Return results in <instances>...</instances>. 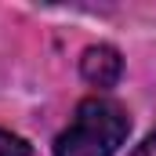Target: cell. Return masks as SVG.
I'll return each mask as SVG.
<instances>
[{
    "instance_id": "6da1fadb",
    "label": "cell",
    "mask_w": 156,
    "mask_h": 156,
    "mask_svg": "<svg viewBox=\"0 0 156 156\" xmlns=\"http://www.w3.org/2000/svg\"><path fill=\"white\" fill-rule=\"evenodd\" d=\"M131 134V116L113 98H83L73 123L58 134L55 156H116Z\"/></svg>"
},
{
    "instance_id": "7a4b0ae2",
    "label": "cell",
    "mask_w": 156,
    "mask_h": 156,
    "mask_svg": "<svg viewBox=\"0 0 156 156\" xmlns=\"http://www.w3.org/2000/svg\"><path fill=\"white\" fill-rule=\"evenodd\" d=\"M80 73L87 83H94V87H113L123 73V58H120L116 47H109V44H98V47H87L83 51V58H80Z\"/></svg>"
},
{
    "instance_id": "3957f363",
    "label": "cell",
    "mask_w": 156,
    "mask_h": 156,
    "mask_svg": "<svg viewBox=\"0 0 156 156\" xmlns=\"http://www.w3.org/2000/svg\"><path fill=\"white\" fill-rule=\"evenodd\" d=\"M0 156H29V145L11 134V131H0Z\"/></svg>"
},
{
    "instance_id": "277c9868",
    "label": "cell",
    "mask_w": 156,
    "mask_h": 156,
    "mask_svg": "<svg viewBox=\"0 0 156 156\" xmlns=\"http://www.w3.org/2000/svg\"><path fill=\"white\" fill-rule=\"evenodd\" d=\"M131 156H156V131H153V134H149V138H145V142H142Z\"/></svg>"
}]
</instances>
